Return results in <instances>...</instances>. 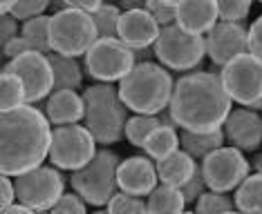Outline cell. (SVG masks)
Listing matches in <instances>:
<instances>
[{
  "instance_id": "cell-7",
  "label": "cell",
  "mask_w": 262,
  "mask_h": 214,
  "mask_svg": "<svg viewBox=\"0 0 262 214\" xmlns=\"http://www.w3.org/2000/svg\"><path fill=\"white\" fill-rule=\"evenodd\" d=\"M152 47L157 61L172 71H188L200 67V63L204 61L206 54L204 36L188 32L177 22L162 27Z\"/></svg>"
},
{
  "instance_id": "cell-12",
  "label": "cell",
  "mask_w": 262,
  "mask_h": 214,
  "mask_svg": "<svg viewBox=\"0 0 262 214\" xmlns=\"http://www.w3.org/2000/svg\"><path fill=\"white\" fill-rule=\"evenodd\" d=\"M202 174H204L206 188L215 192H231L235 190L244 178L249 176L251 163L244 158V152L233 145H222L217 150L208 152L200 160Z\"/></svg>"
},
{
  "instance_id": "cell-42",
  "label": "cell",
  "mask_w": 262,
  "mask_h": 214,
  "mask_svg": "<svg viewBox=\"0 0 262 214\" xmlns=\"http://www.w3.org/2000/svg\"><path fill=\"white\" fill-rule=\"evenodd\" d=\"M155 49H150V47H144V49H135V65L137 63H150L155 61Z\"/></svg>"
},
{
  "instance_id": "cell-35",
  "label": "cell",
  "mask_w": 262,
  "mask_h": 214,
  "mask_svg": "<svg viewBox=\"0 0 262 214\" xmlns=\"http://www.w3.org/2000/svg\"><path fill=\"white\" fill-rule=\"evenodd\" d=\"M52 0H18V5L14 7V14L18 20H29V18L43 16L47 9H50Z\"/></svg>"
},
{
  "instance_id": "cell-2",
  "label": "cell",
  "mask_w": 262,
  "mask_h": 214,
  "mask_svg": "<svg viewBox=\"0 0 262 214\" xmlns=\"http://www.w3.org/2000/svg\"><path fill=\"white\" fill-rule=\"evenodd\" d=\"M168 110L180 129L213 132L222 129L233 98L226 94L220 74L198 69L175 81Z\"/></svg>"
},
{
  "instance_id": "cell-14",
  "label": "cell",
  "mask_w": 262,
  "mask_h": 214,
  "mask_svg": "<svg viewBox=\"0 0 262 214\" xmlns=\"http://www.w3.org/2000/svg\"><path fill=\"white\" fill-rule=\"evenodd\" d=\"M206 54L213 65L222 67L231 58L249 51V29L244 22L217 20L215 27L206 34Z\"/></svg>"
},
{
  "instance_id": "cell-22",
  "label": "cell",
  "mask_w": 262,
  "mask_h": 214,
  "mask_svg": "<svg viewBox=\"0 0 262 214\" xmlns=\"http://www.w3.org/2000/svg\"><path fill=\"white\" fill-rule=\"evenodd\" d=\"M224 145V132L222 129H213V132H190L182 129L180 132V147L188 152L195 160H202L208 152L217 150Z\"/></svg>"
},
{
  "instance_id": "cell-45",
  "label": "cell",
  "mask_w": 262,
  "mask_h": 214,
  "mask_svg": "<svg viewBox=\"0 0 262 214\" xmlns=\"http://www.w3.org/2000/svg\"><path fill=\"white\" fill-rule=\"evenodd\" d=\"M157 118H159V123H162V125H166V127H177V123H175V118H172V114H170L168 107L159 112Z\"/></svg>"
},
{
  "instance_id": "cell-39",
  "label": "cell",
  "mask_w": 262,
  "mask_h": 214,
  "mask_svg": "<svg viewBox=\"0 0 262 214\" xmlns=\"http://www.w3.org/2000/svg\"><path fill=\"white\" fill-rule=\"evenodd\" d=\"M249 51L262 61V14L249 27Z\"/></svg>"
},
{
  "instance_id": "cell-9",
  "label": "cell",
  "mask_w": 262,
  "mask_h": 214,
  "mask_svg": "<svg viewBox=\"0 0 262 214\" xmlns=\"http://www.w3.org/2000/svg\"><path fill=\"white\" fill-rule=\"evenodd\" d=\"M85 74L97 83H117L135 67V49L119 38H97L83 56Z\"/></svg>"
},
{
  "instance_id": "cell-30",
  "label": "cell",
  "mask_w": 262,
  "mask_h": 214,
  "mask_svg": "<svg viewBox=\"0 0 262 214\" xmlns=\"http://www.w3.org/2000/svg\"><path fill=\"white\" fill-rule=\"evenodd\" d=\"M237 210L233 196H226V192H215V190H206L204 194L195 201V212L213 214V212H233Z\"/></svg>"
},
{
  "instance_id": "cell-4",
  "label": "cell",
  "mask_w": 262,
  "mask_h": 214,
  "mask_svg": "<svg viewBox=\"0 0 262 214\" xmlns=\"http://www.w3.org/2000/svg\"><path fill=\"white\" fill-rule=\"evenodd\" d=\"M83 100H85L83 125L92 132L97 143L108 147L126 136L130 110L119 96V87L112 83H97L83 89Z\"/></svg>"
},
{
  "instance_id": "cell-40",
  "label": "cell",
  "mask_w": 262,
  "mask_h": 214,
  "mask_svg": "<svg viewBox=\"0 0 262 214\" xmlns=\"http://www.w3.org/2000/svg\"><path fill=\"white\" fill-rule=\"evenodd\" d=\"M11 178H9V174L0 176V210H5V207L11 205L14 201H18V196H16V185Z\"/></svg>"
},
{
  "instance_id": "cell-17",
  "label": "cell",
  "mask_w": 262,
  "mask_h": 214,
  "mask_svg": "<svg viewBox=\"0 0 262 214\" xmlns=\"http://www.w3.org/2000/svg\"><path fill=\"white\" fill-rule=\"evenodd\" d=\"M117 183L119 190L137 196H148L155 188L159 185L157 165L148 156H130L121 160L117 168Z\"/></svg>"
},
{
  "instance_id": "cell-43",
  "label": "cell",
  "mask_w": 262,
  "mask_h": 214,
  "mask_svg": "<svg viewBox=\"0 0 262 214\" xmlns=\"http://www.w3.org/2000/svg\"><path fill=\"white\" fill-rule=\"evenodd\" d=\"M3 212H5V214H32L34 210H32V207H29V205L20 203V201H14V203L7 205Z\"/></svg>"
},
{
  "instance_id": "cell-24",
  "label": "cell",
  "mask_w": 262,
  "mask_h": 214,
  "mask_svg": "<svg viewBox=\"0 0 262 214\" xmlns=\"http://www.w3.org/2000/svg\"><path fill=\"white\" fill-rule=\"evenodd\" d=\"M144 150L148 156L155 160H159V158L168 156L170 152L180 150V132H177V127H166V125L155 127L152 132L148 134Z\"/></svg>"
},
{
  "instance_id": "cell-19",
  "label": "cell",
  "mask_w": 262,
  "mask_h": 214,
  "mask_svg": "<svg viewBox=\"0 0 262 214\" xmlns=\"http://www.w3.org/2000/svg\"><path fill=\"white\" fill-rule=\"evenodd\" d=\"M45 114L52 125L81 123L85 116V100L76 89H56L47 96Z\"/></svg>"
},
{
  "instance_id": "cell-33",
  "label": "cell",
  "mask_w": 262,
  "mask_h": 214,
  "mask_svg": "<svg viewBox=\"0 0 262 214\" xmlns=\"http://www.w3.org/2000/svg\"><path fill=\"white\" fill-rule=\"evenodd\" d=\"M85 210H88V203L79 192H63L61 199L56 201V205L52 207V212H56V214H70V212L85 214Z\"/></svg>"
},
{
  "instance_id": "cell-6",
  "label": "cell",
  "mask_w": 262,
  "mask_h": 214,
  "mask_svg": "<svg viewBox=\"0 0 262 214\" xmlns=\"http://www.w3.org/2000/svg\"><path fill=\"white\" fill-rule=\"evenodd\" d=\"M97 25H94L92 14H88V11L68 7L52 14V51L65 54V56H85L88 49L97 43Z\"/></svg>"
},
{
  "instance_id": "cell-31",
  "label": "cell",
  "mask_w": 262,
  "mask_h": 214,
  "mask_svg": "<svg viewBox=\"0 0 262 214\" xmlns=\"http://www.w3.org/2000/svg\"><path fill=\"white\" fill-rule=\"evenodd\" d=\"M105 210L112 214H141V212H148V203L144 201V196H137V194L119 190L110 199V203L105 205Z\"/></svg>"
},
{
  "instance_id": "cell-18",
  "label": "cell",
  "mask_w": 262,
  "mask_h": 214,
  "mask_svg": "<svg viewBox=\"0 0 262 214\" xmlns=\"http://www.w3.org/2000/svg\"><path fill=\"white\" fill-rule=\"evenodd\" d=\"M177 25L193 34H208L220 20L215 0H182L177 5Z\"/></svg>"
},
{
  "instance_id": "cell-41",
  "label": "cell",
  "mask_w": 262,
  "mask_h": 214,
  "mask_svg": "<svg viewBox=\"0 0 262 214\" xmlns=\"http://www.w3.org/2000/svg\"><path fill=\"white\" fill-rule=\"evenodd\" d=\"M65 3H68V7L83 9V11H88V14H92V11H97L101 5H103V0H65Z\"/></svg>"
},
{
  "instance_id": "cell-13",
  "label": "cell",
  "mask_w": 262,
  "mask_h": 214,
  "mask_svg": "<svg viewBox=\"0 0 262 214\" xmlns=\"http://www.w3.org/2000/svg\"><path fill=\"white\" fill-rule=\"evenodd\" d=\"M3 69L18 74L25 83V100L32 105L40 103L54 92V67L50 56L43 51H25L3 65Z\"/></svg>"
},
{
  "instance_id": "cell-34",
  "label": "cell",
  "mask_w": 262,
  "mask_h": 214,
  "mask_svg": "<svg viewBox=\"0 0 262 214\" xmlns=\"http://www.w3.org/2000/svg\"><path fill=\"white\" fill-rule=\"evenodd\" d=\"M204 192H206V181H204V174H202L200 160H198V168H195L193 176H190L188 181L182 185V194H184V201H186V205H190V203H195V201H198Z\"/></svg>"
},
{
  "instance_id": "cell-23",
  "label": "cell",
  "mask_w": 262,
  "mask_h": 214,
  "mask_svg": "<svg viewBox=\"0 0 262 214\" xmlns=\"http://www.w3.org/2000/svg\"><path fill=\"white\" fill-rule=\"evenodd\" d=\"M148 212H164V214H177L186 210V201H184L182 188L166 185L159 183L157 188L148 194Z\"/></svg>"
},
{
  "instance_id": "cell-11",
  "label": "cell",
  "mask_w": 262,
  "mask_h": 214,
  "mask_svg": "<svg viewBox=\"0 0 262 214\" xmlns=\"http://www.w3.org/2000/svg\"><path fill=\"white\" fill-rule=\"evenodd\" d=\"M220 78L231 98L244 107L262 98V61L251 51L231 58L220 67Z\"/></svg>"
},
{
  "instance_id": "cell-5",
  "label": "cell",
  "mask_w": 262,
  "mask_h": 214,
  "mask_svg": "<svg viewBox=\"0 0 262 214\" xmlns=\"http://www.w3.org/2000/svg\"><path fill=\"white\" fill-rule=\"evenodd\" d=\"M119 154L101 147L94 154V158L85 168L74 170L70 176V185L74 192H79L85 199L88 205L94 207H105L110 203V199L119 192L117 183V168H119Z\"/></svg>"
},
{
  "instance_id": "cell-49",
  "label": "cell",
  "mask_w": 262,
  "mask_h": 214,
  "mask_svg": "<svg viewBox=\"0 0 262 214\" xmlns=\"http://www.w3.org/2000/svg\"><path fill=\"white\" fill-rule=\"evenodd\" d=\"M249 107H251V110H255V112H262V98H260V100H255V103H253V105H249Z\"/></svg>"
},
{
  "instance_id": "cell-50",
  "label": "cell",
  "mask_w": 262,
  "mask_h": 214,
  "mask_svg": "<svg viewBox=\"0 0 262 214\" xmlns=\"http://www.w3.org/2000/svg\"><path fill=\"white\" fill-rule=\"evenodd\" d=\"M164 3H166V5H172V7H177V5H180L182 0H164Z\"/></svg>"
},
{
  "instance_id": "cell-16",
  "label": "cell",
  "mask_w": 262,
  "mask_h": 214,
  "mask_svg": "<svg viewBox=\"0 0 262 214\" xmlns=\"http://www.w3.org/2000/svg\"><path fill=\"white\" fill-rule=\"evenodd\" d=\"M162 25L152 18L148 9H130L123 11L117 25V38L126 43L130 49H144L152 47L157 40Z\"/></svg>"
},
{
  "instance_id": "cell-21",
  "label": "cell",
  "mask_w": 262,
  "mask_h": 214,
  "mask_svg": "<svg viewBox=\"0 0 262 214\" xmlns=\"http://www.w3.org/2000/svg\"><path fill=\"white\" fill-rule=\"evenodd\" d=\"M47 56L54 67V92L56 89H81L83 71L76 56H65L58 51H50Z\"/></svg>"
},
{
  "instance_id": "cell-47",
  "label": "cell",
  "mask_w": 262,
  "mask_h": 214,
  "mask_svg": "<svg viewBox=\"0 0 262 214\" xmlns=\"http://www.w3.org/2000/svg\"><path fill=\"white\" fill-rule=\"evenodd\" d=\"M63 9H68V3H65V0H52V5H50L52 14H56V11H63Z\"/></svg>"
},
{
  "instance_id": "cell-48",
  "label": "cell",
  "mask_w": 262,
  "mask_h": 214,
  "mask_svg": "<svg viewBox=\"0 0 262 214\" xmlns=\"http://www.w3.org/2000/svg\"><path fill=\"white\" fill-rule=\"evenodd\" d=\"M251 168H253L255 172H262V152L255 154V156L251 158Z\"/></svg>"
},
{
  "instance_id": "cell-36",
  "label": "cell",
  "mask_w": 262,
  "mask_h": 214,
  "mask_svg": "<svg viewBox=\"0 0 262 214\" xmlns=\"http://www.w3.org/2000/svg\"><path fill=\"white\" fill-rule=\"evenodd\" d=\"M146 9L152 14V18L159 22L162 27L166 25H172L177 20V9L172 5H166L164 0H148L146 3Z\"/></svg>"
},
{
  "instance_id": "cell-10",
  "label": "cell",
  "mask_w": 262,
  "mask_h": 214,
  "mask_svg": "<svg viewBox=\"0 0 262 214\" xmlns=\"http://www.w3.org/2000/svg\"><path fill=\"white\" fill-rule=\"evenodd\" d=\"M14 185L20 203L29 205L34 212H47L65 192V176L58 172L56 165L54 168L38 165L25 174L14 176Z\"/></svg>"
},
{
  "instance_id": "cell-29",
  "label": "cell",
  "mask_w": 262,
  "mask_h": 214,
  "mask_svg": "<svg viewBox=\"0 0 262 214\" xmlns=\"http://www.w3.org/2000/svg\"><path fill=\"white\" fill-rule=\"evenodd\" d=\"M121 14H123V9L119 5H110V3H103L97 11H92L99 38H117V25H119Z\"/></svg>"
},
{
  "instance_id": "cell-28",
  "label": "cell",
  "mask_w": 262,
  "mask_h": 214,
  "mask_svg": "<svg viewBox=\"0 0 262 214\" xmlns=\"http://www.w3.org/2000/svg\"><path fill=\"white\" fill-rule=\"evenodd\" d=\"M159 125L162 123H159L157 114H135V116H130L126 123V139L133 147H141V150H144L148 134H150L155 127H159Z\"/></svg>"
},
{
  "instance_id": "cell-37",
  "label": "cell",
  "mask_w": 262,
  "mask_h": 214,
  "mask_svg": "<svg viewBox=\"0 0 262 214\" xmlns=\"http://www.w3.org/2000/svg\"><path fill=\"white\" fill-rule=\"evenodd\" d=\"M16 36H20L18 18L14 14H0V47L9 43L11 38H16Z\"/></svg>"
},
{
  "instance_id": "cell-15",
  "label": "cell",
  "mask_w": 262,
  "mask_h": 214,
  "mask_svg": "<svg viewBox=\"0 0 262 214\" xmlns=\"http://www.w3.org/2000/svg\"><path fill=\"white\" fill-rule=\"evenodd\" d=\"M224 143L247 152H258L262 145V116L251 107H233L222 125Z\"/></svg>"
},
{
  "instance_id": "cell-8",
  "label": "cell",
  "mask_w": 262,
  "mask_h": 214,
  "mask_svg": "<svg viewBox=\"0 0 262 214\" xmlns=\"http://www.w3.org/2000/svg\"><path fill=\"white\" fill-rule=\"evenodd\" d=\"M97 154V139L85 125H56L52 129L50 160L58 170H81Z\"/></svg>"
},
{
  "instance_id": "cell-44",
  "label": "cell",
  "mask_w": 262,
  "mask_h": 214,
  "mask_svg": "<svg viewBox=\"0 0 262 214\" xmlns=\"http://www.w3.org/2000/svg\"><path fill=\"white\" fill-rule=\"evenodd\" d=\"M146 3L148 0H119V7L123 11H130V9H146Z\"/></svg>"
},
{
  "instance_id": "cell-51",
  "label": "cell",
  "mask_w": 262,
  "mask_h": 214,
  "mask_svg": "<svg viewBox=\"0 0 262 214\" xmlns=\"http://www.w3.org/2000/svg\"><path fill=\"white\" fill-rule=\"evenodd\" d=\"M260 3H262V0H260Z\"/></svg>"
},
{
  "instance_id": "cell-26",
  "label": "cell",
  "mask_w": 262,
  "mask_h": 214,
  "mask_svg": "<svg viewBox=\"0 0 262 214\" xmlns=\"http://www.w3.org/2000/svg\"><path fill=\"white\" fill-rule=\"evenodd\" d=\"M50 22L52 16H36L29 20L20 22V36L32 45V49L50 54L52 51V40H50Z\"/></svg>"
},
{
  "instance_id": "cell-38",
  "label": "cell",
  "mask_w": 262,
  "mask_h": 214,
  "mask_svg": "<svg viewBox=\"0 0 262 214\" xmlns=\"http://www.w3.org/2000/svg\"><path fill=\"white\" fill-rule=\"evenodd\" d=\"M0 51H3V61L7 63V61H11V58L20 56V54L32 51V45H29L23 36H16V38H11L9 43H5L3 47H0Z\"/></svg>"
},
{
  "instance_id": "cell-20",
  "label": "cell",
  "mask_w": 262,
  "mask_h": 214,
  "mask_svg": "<svg viewBox=\"0 0 262 214\" xmlns=\"http://www.w3.org/2000/svg\"><path fill=\"white\" fill-rule=\"evenodd\" d=\"M157 165V176H159V183H166V185H175V188H182L184 183L193 176L195 168H198V160L190 156L188 152L184 150H175L170 152L168 156L155 160Z\"/></svg>"
},
{
  "instance_id": "cell-25",
  "label": "cell",
  "mask_w": 262,
  "mask_h": 214,
  "mask_svg": "<svg viewBox=\"0 0 262 214\" xmlns=\"http://www.w3.org/2000/svg\"><path fill=\"white\" fill-rule=\"evenodd\" d=\"M233 201L240 212H262V172L244 178L235 188Z\"/></svg>"
},
{
  "instance_id": "cell-3",
  "label": "cell",
  "mask_w": 262,
  "mask_h": 214,
  "mask_svg": "<svg viewBox=\"0 0 262 214\" xmlns=\"http://www.w3.org/2000/svg\"><path fill=\"white\" fill-rule=\"evenodd\" d=\"M172 76L168 67L150 63H137L119 81V96L135 114H159L170 105Z\"/></svg>"
},
{
  "instance_id": "cell-1",
  "label": "cell",
  "mask_w": 262,
  "mask_h": 214,
  "mask_svg": "<svg viewBox=\"0 0 262 214\" xmlns=\"http://www.w3.org/2000/svg\"><path fill=\"white\" fill-rule=\"evenodd\" d=\"M52 121L32 103H23L0 116V170L20 176L50 156Z\"/></svg>"
},
{
  "instance_id": "cell-32",
  "label": "cell",
  "mask_w": 262,
  "mask_h": 214,
  "mask_svg": "<svg viewBox=\"0 0 262 214\" xmlns=\"http://www.w3.org/2000/svg\"><path fill=\"white\" fill-rule=\"evenodd\" d=\"M220 20H233V22H244V18L251 11L253 0H215Z\"/></svg>"
},
{
  "instance_id": "cell-46",
  "label": "cell",
  "mask_w": 262,
  "mask_h": 214,
  "mask_svg": "<svg viewBox=\"0 0 262 214\" xmlns=\"http://www.w3.org/2000/svg\"><path fill=\"white\" fill-rule=\"evenodd\" d=\"M18 0H0V14H11Z\"/></svg>"
},
{
  "instance_id": "cell-27",
  "label": "cell",
  "mask_w": 262,
  "mask_h": 214,
  "mask_svg": "<svg viewBox=\"0 0 262 214\" xmlns=\"http://www.w3.org/2000/svg\"><path fill=\"white\" fill-rule=\"evenodd\" d=\"M25 100V83L18 74L14 71H7L3 69L0 71V110L7 112V110H14L18 107Z\"/></svg>"
}]
</instances>
